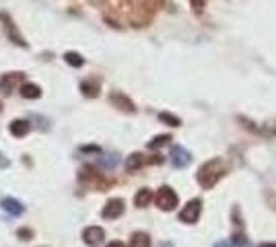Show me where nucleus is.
Wrapping results in <instances>:
<instances>
[{
    "mask_svg": "<svg viewBox=\"0 0 276 247\" xmlns=\"http://www.w3.org/2000/svg\"><path fill=\"white\" fill-rule=\"evenodd\" d=\"M142 165H144V154H140V152H132L130 157L126 159V169L128 171H136Z\"/></svg>",
    "mask_w": 276,
    "mask_h": 247,
    "instance_id": "2eb2a0df",
    "label": "nucleus"
},
{
    "mask_svg": "<svg viewBox=\"0 0 276 247\" xmlns=\"http://www.w3.org/2000/svg\"><path fill=\"white\" fill-rule=\"evenodd\" d=\"M217 247H231L229 243H225V241H221V243H217Z\"/></svg>",
    "mask_w": 276,
    "mask_h": 247,
    "instance_id": "393cba45",
    "label": "nucleus"
},
{
    "mask_svg": "<svg viewBox=\"0 0 276 247\" xmlns=\"http://www.w3.org/2000/svg\"><path fill=\"white\" fill-rule=\"evenodd\" d=\"M83 239H85L87 245L97 247V245H101V241L105 239V231H103L101 227H87V229L83 231Z\"/></svg>",
    "mask_w": 276,
    "mask_h": 247,
    "instance_id": "423d86ee",
    "label": "nucleus"
},
{
    "mask_svg": "<svg viewBox=\"0 0 276 247\" xmlns=\"http://www.w3.org/2000/svg\"><path fill=\"white\" fill-rule=\"evenodd\" d=\"M107 247H126L122 241H111V243H107Z\"/></svg>",
    "mask_w": 276,
    "mask_h": 247,
    "instance_id": "5701e85b",
    "label": "nucleus"
},
{
    "mask_svg": "<svg viewBox=\"0 0 276 247\" xmlns=\"http://www.w3.org/2000/svg\"><path fill=\"white\" fill-rule=\"evenodd\" d=\"M0 19H3V21H5V29H7V33H9V37H11V39H13V42H15L17 46H23V48H25L27 44H25V39H23V37H21V35L17 33V29H15V25H13L11 17H9V15H5V13H0Z\"/></svg>",
    "mask_w": 276,
    "mask_h": 247,
    "instance_id": "1a4fd4ad",
    "label": "nucleus"
},
{
    "mask_svg": "<svg viewBox=\"0 0 276 247\" xmlns=\"http://www.w3.org/2000/svg\"><path fill=\"white\" fill-rule=\"evenodd\" d=\"M190 161H192V154L183 146H173L171 148V163H173V167H177V169L188 167Z\"/></svg>",
    "mask_w": 276,
    "mask_h": 247,
    "instance_id": "39448f33",
    "label": "nucleus"
},
{
    "mask_svg": "<svg viewBox=\"0 0 276 247\" xmlns=\"http://www.w3.org/2000/svg\"><path fill=\"white\" fill-rule=\"evenodd\" d=\"M29 121L27 119H13L11 121V126H9V130H11V134L15 136V138H23L27 132H29Z\"/></svg>",
    "mask_w": 276,
    "mask_h": 247,
    "instance_id": "9b49d317",
    "label": "nucleus"
},
{
    "mask_svg": "<svg viewBox=\"0 0 276 247\" xmlns=\"http://www.w3.org/2000/svg\"><path fill=\"white\" fill-rule=\"evenodd\" d=\"M225 173H227L225 161L219 159V157H214V159H210V161H206V163L200 165V169L196 173V179H198L202 190H212L214 185H217L225 177Z\"/></svg>",
    "mask_w": 276,
    "mask_h": 247,
    "instance_id": "f257e3e1",
    "label": "nucleus"
},
{
    "mask_svg": "<svg viewBox=\"0 0 276 247\" xmlns=\"http://www.w3.org/2000/svg\"><path fill=\"white\" fill-rule=\"evenodd\" d=\"M81 91H83V95H85V97L95 99V97L99 95V91H101V87H99V80H97V78H89V80H83V83H81Z\"/></svg>",
    "mask_w": 276,
    "mask_h": 247,
    "instance_id": "9d476101",
    "label": "nucleus"
},
{
    "mask_svg": "<svg viewBox=\"0 0 276 247\" xmlns=\"http://www.w3.org/2000/svg\"><path fill=\"white\" fill-rule=\"evenodd\" d=\"M109 101L117 107V109H122V111H126V113H134L136 111V105L126 97V95H122L120 91H115V93H111V97H109Z\"/></svg>",
    "mask_w": 276,
    "mask_h": 247,
    "instance_id": "6e6552de",
    "label": "nucleus"
},
{
    "mask_svg": "<svg viewBox=\"0 0 276 247\" xmlns=\"http://www.w3.org/2000/svg\"><path fill=\"white\" fill-rule=\"evenodd\" d=\"M233 245H235V247H250V241H248V237H245V235L235 233V235H233Z\"/></svg>",
    "mask_w": 276,
    "mask_h": 247,
    "instance_id": "aec40b11",
    "label": "nucleus"
},
{
    "mask_svg": "<svg viewBox=\"0 0 276 247\" xmlns=\"http://www.w3.org/2000/svg\"><path fill=\"white\" fill-rule=\"evenodd\" d=\"M0 167H9V159H5L3 154H0Z\"/></svg>",
    "mask_w": 276,
    "mask_h": 247,
    "instance_id": "b1692460",
    "label": "nucleus"
},
{
    "mask_svg": "<svg viewBox=\"0 0 276 247\" xmlns=\"http://www.w3.org/2000/svg\"><path fill=\"white\" fill-rule=\"evenodd\" d=\"M17 235H19L21 239H25V241H29V239L33 237V233L29 231V229H19V231H17Z\"/></svg>",
    "mask_w": 276,
    "mask_h": 247,
    "instance_id": "412c9836",
    "label": "nucleus"
},
{
    "mask_svg": "<svg viewBox=\"0 0 276 247\" xmlns=\"http://www.w3.org/2000/svg\"><path fill=\"white\" fill-rule=\"evenodd\" d=\"M3 208H5L9 214H13V216L23 214V206H21L17 200H13V198H5V200H3Z\"/></svg>",
    "mask_w": 276,
    "mask_h": 247,
    "instance_id": "dca6fc26",
    "label": "nucleus"
},
{
    "mask_svg": "<svg viewBox=\"0 0 276 247\" xmlns=\"http://www.w3.org/2000/svg\"><path fill=\"white\" fill-rule=\"evenodd\" d=\"M171 140V136L169 134H161V136H155L150 142H148V148H159V146H163V144H167Z\"/></svg>",
    "mask_w": 276,
    "mask_h": 247,
    "instance_id": "6ab92c4d",
    "label": "nucleus"
},
{
    "mask_svg": "<svg viewBox=\"0 0 276 247\" xmlns=\"http://www.w3.org/2000/svg\"><path fill=\"white\" fill-rule=\"evenodd\" d=\"M155 202H157V206H159L161 210L169 212V210H173V208L177 206L179 198H177V194H175V192H173V190L169 188V185H161V188L157 190Z\"/></svg>",
    "mask_w": 276,
    "mask_h": 247,
    "instance_id": "f03ea898",
    "label": "nucleus"
},
{
    "mask_svg": "<svg viewBox=\"0 0 276 247\" xmlns=\"http://www.w3.org/2000/svg\"><path fill=\"white\" fill-rule=\"evenodd\" d=\"M192 5H194V9H196V13H202V9H204V0H192Z\"/></svg>",
    "mask_w": 276,
    "mask_h": 247,
    "instance_id": "4be33fe9",
    "label": "nucleus"
},
{
    "mask_svg": "<svg viewBox=\"0 0 276 247\" xmlns=\"http://www.w3.org/2000/svg\"><path fill=\"white\" fill-rule=\"evenodd\" d=\"M21 95L23 99H40L42 97V89L33 83H23L21 85Z\"/></svg>",
    "mask_w": 276,
    "mask_h": 247,
    "instance_id": "f8f14e48",
    "label": "nucleus"
},
{
    "mask_svg": "<svg viewBox=\"0 0 276 247\" xmlns=\"http://www.w3.org/2000/svg\"><path fill=\"white\" fill-rule=\"evenodd\" d=\"M260 247H276V243H262Z\"/></svg>",
    "mask_w": 276,
    "mask_h": 247,
    "instance_id": "a878e982",
    "label": "nucleus"
},
{
    "mask_svg": "<svg viewBox=\"0 0 276 247\" xmlns=\"http://www.w3.org/2000/svg\"><path fill=\"white\" fill-rule=\"evenodd\" d=\"M124 210H126L124 200H122V198H111L105 204V208L101 210V216H103V219H107V221H113V219H117V216L124 214Z\"/></svg>",
    "mask_w": 276,
    "mask_h": 247,
    "instance_id": "20e7f679",
    "label": "nucleus"
},
{
    "mask_svg": "<svg viewBox=\"0 0 276 247\" xmlns=\"http://www.w3.org/2000/svg\"><path fill=\"white\" fill-rule=\"evenodd\" d=\"M64 60L68 62L70 66H74V68H81V66L85 64V58H83L81 54H76V52H66V54H64Z\"/></svg>",
    "mask_w": 276,
    "mask_h": 247,
    "instance_id": "f3484780",
    "label": "nucleus"
},
{
    "mask_svg": "<svg viewBox=\"0 0 276 247\" xmlns=\"http://www.w3.org/2000/svg\"><path fill=\"white\" fill-rule=\"evenodd\" d=\"M152 200V192L148 190V188H142V190H138L136 192V196H134V204L138 206V208H144V206H148V202Z\"/></svg>",
    "mask_w": 276,
    "mask_h": 247,
    "instance_id": "4468645a",
    "label": "nucleus"
},
{
    "mask_svg": "<svg viewBox=\"0 0 276 247\" xmlns=\"http://www.w3.org/2000/svg\"><path fill=\"white\" fill-rule=\"evenodd\" d=\"M0 111H3V101H0Z\"/></svg>",
    "mask_w": 276,
    "mask_h": 247,
    "instance_id": "bb28decb",
    "label": "nucleus"
},
{
    "mask_svg": "<svg viewBox=\"0 0 276 247\" xmlns=\"http://www.w3.org/2000/svg\"><path fill=\"white\" fill-rule=\"evenodd\" d=\"M130 247H150V237L142 231H136L130 237Z\"/></svg>",
    "mask_w": 276,
    "mask_h": 247,
    "instance_id": "ddd939ff",
    "label": "nucleus"
},
{
    "mask_svg": "<svg viewBox=\"0 0 276 247\" xmlns=\"http://www.w3.org/2000/svg\"><path fill=\"white\" fill-rule=\"evenodd\" d=\"M23 72H9V74H5L3 78H0V91L3 93H13V89L17 87V85H23Z\"/></svg>",
    "mask_w": 276,
    "mask_h": 247,
    "instance_id": "0eeeda50",
    "label": "nucleus"
},
{
    "mask_svg": "<svg viewBox=\"0 0 276 247\" xmlns=\"http://www.w3.org/2000/svg\"><path fill=\"white\" fill-rule=\"evenodd\" d=\"M159 119L163 121V124H167V126H181V119L177 117V115H173V113H167V111H163V113H159Z\"/></svg>",
    "mask_w": 276,
    "mask_h": 247,
    "instance_id": "a211bd4d",
    "label": "nucleus"
},
{
    "mask_svg": "<svg viewBox=\"0 0 276 247\" xmlns=\"http://www.w3.org/2000/svg\"><path fill=\"white\" fill-rule=\"evenodd\" d=\"M200 212H202V202H200L198 198H194V200H190L186 206L181 208L179 221H181V223H188V225H194V223L200 219Z\"/></svg>",
    "mask_w": 276,
    "mask_h": 247,
    "instance_id": "7ed1b4c3",
    "label": "nucleus"
}]
</instances>
